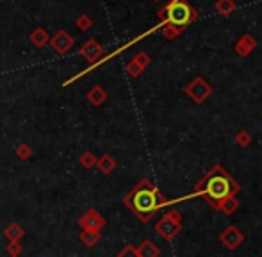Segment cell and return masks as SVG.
Segmentation results:
<instances>
[{"label":"cell","instance_id":"6da1fadb","mask_svg":"<svg viewBox=\"0 0 262 257\" xmlns=\"http://www.w3.org/2000/svg\"><path fill=\"white\" fill-rule=\"evenodd\" d=\"M241 191V186L230 177L223 166H212L204 175L200 182L196 184L194 191L189 197H202L212 209H217V205L230 197H235Z\"/></svg>","mask_w":262,"mask_h":257},{"label":"cell","instance_id":"7a4b0ae2","mask_svg":"<svg viewBox=\"0 0 262 257\" xmlns=\"http://www.w3.org/2000/svg\"><path fill=\"white\" fill-rule=\"evenodd\" d=\"M123 204L138 216V220L146 223L154 218V215H156L159 209L168 205L169 200H166V198L162 197V193L157 189V186L152 184V181L143 179V181H139L138 186H134V189L125 197Z\"/></svg>","mask_w":262,"mask_h":257},{"label":"cell","instance_id":"3957f363","mask_svg":"<svg viewBox=\"0 0 262 257\" xmlns=\"http://www.w3.org/2000/svg\"><path fill=\"white\" fill-rule=\"evenodd\" d=\"M161 16L166 18L169 25L177 29H182L186 25H189L191 22L196 18V13L191 9V6L184 0H173L171 4L166 6V9L161 11Z\"/></svg>","mask_w":262,"mask_h":257},{"label":"cell","instance_id":"277c9868","mask_svg":"<svg viewBox=\"0 0 262 257\" xmlns=\"http://www.w3.org/2000/svg\"><path fill=\"white\" fill-rule=\"evenodd\" d=\"M186 93L193 102L202 104V102H205L210 95H212V88H210V84L205 82L202 77H196V79H194L193 82L186 88Z\"/></svg>","mask_w":262,"mask_h":257},{"label":"cell","instance_id":"5b68a950","mask_svg":"<svg viewBox=\"0 0 262 257\" xmlns=\"http://www.w3.org/2000/svg\"><path fill=\"white\" fill-rule=\"evenodd\" d=\"M49 45L52 47L54 52H57L59 56H64V54H68L70 50L73 49V45H75V39H73L66 31H62V29H61V31H57L54 36H50Z\"/></svg>","mask_w":262,"mask_h":257},{"label":"cell","instance_id":"8992f818","mask_svg":"<svg viewBox=\"0 0 262 257\" xmlns=\"http://www.w3.org/2000/svg\"><path fill=\"white\" fill-rule=\"evenodd\" d=\"M79 225L86 230H98V232H100V229H104V225H105V218L97 209H88L79 218Z\"/></svg>","mask_w":262,"mask_h":257},{"label":"cell","instance_id":"52a82bcc","mask_svg":"<svg viewBox=\"0 0 262 257\" xmlns=\"http://www.w3.org/2000/svg\"><path fill=\"white\" fill-rule=\"evenodd\" d=\"M220 241L228 248V250H235V248L245 241V234H243L237 227L230 225L220 234Z\"/></svg>","mask_w":262,"mask_h":257},{"label":"cell","instance_id":"ba28073f","mask_svg":"<svg viewBox=\"0 0 262 257\" xmlns=\"http://www.w3.org/2000/svg\"><path fill=\"white\" fill-rule=\"evenodd\" d=\"M180 229H182V223H175V222H171V220H168V218H162V220H159V222L156 223L157 234L161 238H164V240H168V241H171L173 238L179 236Z\"/></svg>","mask_w":262,"mask_h":257},{"label":"cell","instance_id":"9c48e42d","mask_svg":"<svg viewBox=\"0 0 262 257\" xmlns=\"http://www.w3.org/2000/svg\"><path fill=\"white\" fill-rule=\"evenodd\" d=\"M104 52H105L104 47L98 45L97 39H88V41L80 47V54H82V57H86L90 63H97V61L104 56Z\"/></svg>","mask_w":262,"mask_h":257},{"label":"cell","instance_id":"30bf717a","mask_svg":"<svg viewBox=\"0 0 262 257\" xmlns=\"http://www.w3.org/2000/svg\"><path fill=\"white\" fill-rule=\"evenodd\" d=\"M29 39H31V43L34 47H38V49H41V47H45L47 43L50 41V34L45 31L43 27H36L34 31L31 32V36H29Z\"/></svg>","mask_w":262,"mask_h":257},{"label":"cell","instance_id":"8fae6325","mask_svg":"<svg viewBox=\"0 0 262 257\" xmlns=\"http://www.w3.org/2000/svg\"><path fill=\"white\" fill-rule=\"evenodd\" d=\"M253 49H255V39H253L250 34H245L237 41V45H235V52H237L239 56H243V57L248 56Z\"/></svg>","mask_w":262,"mask_h":257},{"label":"cell","instance_id":"7c38bea8","mask_svg":"<svg viewBox=\"0 0 262 257\" xmlns=\"http://www.w3.org/2000/svg\"><path fill=\"white\" fill-rule=\"evenodd\" d=\"M86 98L91 102L93 105H102L107 100V91L102 86H93L90 91H88Z\"/></svg>","mask_w":262,"mask_h":257},{"label":"cell","instance_id":"4fadbf2b","mask_svg":"<svg viewBox=\"0 0 262 257\" xmlns=\"http://www.w3.org/2000/svg\"><path fill=\"white\" fill-rule=\"evenodd\" d=\"M97 168L104 175L113 174V172L116 170V159H114L111 154H105V156H102L100 159H97Z\"/></svg>","mask_w":262,"mask_h":257},{"label":"cell","instance_id":"5bb4252c","mask_svg":"<svg viewBox=\"0 0 262 257\" xmlns=\"http://www.w3.org/2000/svg\"><path fill=\"white\" fill-rule=\"evenodd\" d=\"M136 250H138L139 257H159V254H161V250H159L156 245H154L152 241H148V240L143 241V243L139 245Z\"/></svg>","mask_w":262,"mask_h":257},{"label":"cell","instance_id":"9a60e30c","mask_svg":"<svg viewBox=\"0 0 262 257\" xmlns=\"http://www.w3.org/2000/svg\"><path fill=\"white\" fill-rule=\"evenodd\" d=\"M239 209V200H237V197H230V198H227V200H223L220 205H217V209L216 211H221L223 215H234L235 211Z\"/></svg>","mask_w":262,"mask_h":257},{"label":"cell","instance_id":"2e32d148","mask_svg":"<svg viewBox=\"0 0 262 257\" xmlns=\"http://www.w3.org/2000/svg\"><path fill=\"white\" fill-rule=\"evenodd\" d=\"M79 240L82 241L86 247H95L100 241V232L98 230H86L82 229V232L79 234Z\"/></svg>","mask_w":262,"mask_h":257},{"label":"cell","instance_id":"e0dca14e","mask_svg":"<svg viewBox=\"0 0 262 257\" xmlns=\"http://www.w3.org/2000/svg\"><path fill=\"white\" fill-rule=\"evenodd\" d=\"M24 236H25V230L21 229L18 223H11V225L6 229V238L11 241V243H18Z\"/></svg>","mask_w":262,"mask_h":257},{"label":"cell","instance_id":"ac0fdd59","mask_svg":"<svg viewBox=\"0 0 262 257\" xmlns=\"http://www.w3.org/2000/svg\"><path fill=\"white\" fill-rule=\"evenodd\" d=\"M14 154H16V157H20L21 161H27L32 157V148L27 143H20V145L16 146V150H14Z\"/></svg>","mask_w":262,"mask_h":257},{"label":"cell","instance_id":"d6986e66","mask_svg":"<svg viewBox=\"0 0 262 257\" xmlns=\"http://www.w3.org/2000/svg\"><path fill=\"white\" fill-rule=\"evenodd\" d=\"M75 25H77V29H79V31L86 32V31H90V29L93 27V20H91L88 14H80V16L75 20Z\"/></svg>","mask_w":262,"mask_h":257},{"label":"cell","instance_id":"ffe728a7","mask_svg":"<svg viewBox=\"0 0 262 257\" xmlns=\"http://www.w3.org/2000/svg\"><path fill=\"white\" fill-rule=\"evenodd\" d=\"M97 159H98V157H95L93 152H84L82 156H80V164L90 170V168L97 166Z\"/></svg>","mask_w":262,"mask_h":257},{"label":"cell","instance_id":"44dd1931","mask_svg":"<svg viewBox=\"0 0 262 257\" xmlns=\"http://www.w3.org/2000/svg\"><path fill=\"white\" fill-rule=\"evenodd\" d=\"M234 7H235V4L232 2V0H217V4H216V11L223 14H228Z\"/></svg>","mask_w":262,"mask_h":257},{"label":"cell","instance_id":"7402d4cb","mask_svg":"<svg viewBox=\"0 0 262 257\" xmlns=\"http://www.w3.org/2000/svg\"><path fill=\"white\" fill-rule=\"evenodd\" d=\"M235 143H237L239 146H248L250 143H252V136H250L246 131L237 132V136H235Z\"/></svg>","mask_w":262,"mask_h":257},{"label":"cell","instance_id":"603a6c76","mask_svg":"<svg viewBox=\"0 0 262 257\" xmlns=\"http://www.w3.org/2000/svg\"><path fill=\"white\" fill-rule=\"evenodd\" d=\"M125 70H127V73L130 77H139L143 73V68L138 63H136V61H130V63L127 65V68H125Z\"/></svg>","mask_w":262,"mask_h":257},{"label":"cell","instance_id":"cb8c5ba5","mask_svg":"<svg viewBox=\"0 0 262 257\" xmlns=\"http://www.w3.org/2000/svg\"><path fill=\"white\" fill-rule=\"evenodd\" d=\"M132 61H136V63H138L143 70H145L146 66L150 65V56H148V54H145V52H138V56H136Z\"/></svg>","mask_w":262,"mask_h":257},{"label":"cell","instance_id":"d4e9b609","mask_svg":"<svg viewBox=\"0 0 262 257\" xmlns=\"http://www.w3.org/2000/svg\"><path fill=\"white\" fill-rule=\"evenodd\" d=\"M118 257H139V255H138V250H136L132 245H127V247L121 248Z\"/></svg>","mask_w":262,"mask_h":257},{"label":"cell","instance_id":"484cf974","mask_svg":"<svg viewBox=\"0 0 262 257\" xmlns=\"http://www.w3.org/2000/svg\"><path fill=\"white\" fill-rule=\"evenodd\" d=\"M164 218L171 220V222H175V223H182V215H180L179 211H175V209H171V211L166 212Z\"/></svg>","mask_w":262,"mask_h":257},{"label":"cell","instance_id":"4316f807","mask_svg":"<svg viewBox=\"0 0 262 257\" xmlns=\"http://www.w3.org/2000/svg\"><path fill=\"white\" fill-rule=\"evenodd\" d=\"M7 252H9V255H11V257H18V254L21 252L20 241H18V243H9V247H7Z\"/></svg>","mask_w":262,"mask_h":257},{"label":"cell","instance_id":"83f0119b","mask_svg":"<svg viewBox=\"0 0 262 257\" xmlns=\"http://www.w3.org/2000/svg\"><path fill=\"white\" fill-rule=\"evenodd\" d=\"M156 2H159V0H156Z\"/></svg>","mask_w":262,"mask_h":257}]
</instances>
